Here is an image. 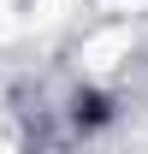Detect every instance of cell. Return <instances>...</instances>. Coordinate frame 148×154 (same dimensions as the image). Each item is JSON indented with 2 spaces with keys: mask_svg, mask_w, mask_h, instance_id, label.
<instances>
[{
  "mask_svg": "<svg viewBox=\"0 0 148 154\" xmlns=\"http://www.w3.org/2000/svg\"><path fill=\"white\" fill-rule=\"evenodd\" d=\"M107 119V101L101 95H77V125H101Z\"/></svg>",
  "mask_w": 148,
  "mask_h": 154,
  "instance_id": "cell-1",
  "label": "cell"
}]
</instances>
